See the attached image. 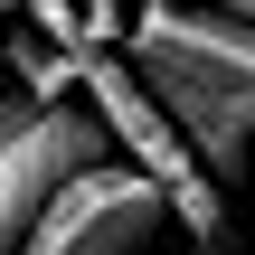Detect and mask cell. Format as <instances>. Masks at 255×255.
<instances>
[{"mask_svg":"<svg viewBox=\"0 0 255 255\" xmlns=\"http://www.w3.org/2000/svg\"><path fill=\"white\" fill-rule=\"evenodd\" d=\"M85 114L104 123V142H114V161H132L170 208H180V227L199 237V246H218L227 237V189L208 180V161L189 151V132L170 123V104L142 85V66L114 47V57H95L85 66Z\"/></svg>","mask_w":255,"mask_h":255,"instance_id":"cell-1","label":"cell"},{"mask_svg":"<svg viewBox=\"0 0 255 255\" xmlns=\"http://www.w3.org/2000/svg\"><path fill=\"white\" fill-rule=\"evenodd\" d=\"M123 57L142 66V85L208 95L218 114L255 123V28L227 19L218 0H142V19L123 28Z\"/></svg>","mask_w":255,"mask_h":255,"instance_id":"cell-2","label":"cell"},{"mask_svg":"<svg viewBox=\"0 0 255 255\" xmlns=\"http://www.w3.org/2000/svg\"><path fill=\"white\" fill-rule=\"evenodd\" d=\"M104 161H114V142H104V123L85 104H66V114L19 104L0 123V255H19L28 227L57 208V189L85 180V170H104Z\"/></svg>","mask_w":255,"mask_h":255,"instance_id":"cell-3","label":"cell"},{"mask_svg":"<svg viewBox=\"0 0 255 255\" xmlns=\"http://www.w3.org/2000/svg\"><path fill=\"white\" fill-rule=\"evenodd\" d=\"M170 218H180V208H170L132 161H104V170H85V180L57 189V208L28 227L19 255H142Z\"/></svg>","mask_w":255,"mask_h":255,"instance_id":"cell-4","label":"cell"},{"mask_svg":"<svg viewBox=\"0 0 255 255\" xmlns=\"http://www.w3.org/2000/svg\"><path fill=\"white\" fill-rule=\"evenodd\" d=\"M218 9H227V19H246V28H255V0H218Z\"/></svg>","mask_w":255,"mask_h":255,"instance_id":"cell-5","label":"cell"},{"mask_svg":"<svg viewBox=\"0 0 255 255\" xmlns=\"http://www.w3.org/2000/svg\"><path fill=\"white\" fill-rule=\"evenodd\" d=\"M9 114H19V104H0V123H9Z\"/></svg>","mask_w":255,"mask_h":255,"instance_id":"cell-6","label":"cell"}]
</instances>
